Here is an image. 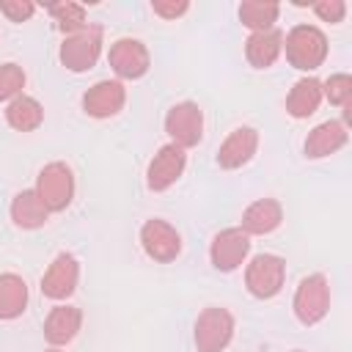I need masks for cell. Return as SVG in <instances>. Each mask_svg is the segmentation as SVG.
<instances>
[{
	"mask_svg": "<svg viewBox=\"0 0 352 352\" xmlns=\"http://www.w3.org/2000/svg\"><path fill=\"white\" fill-rule=\"evenodd\" d=\"M286 60L300 72H314L327 58V36L316 25H294L283 38Z\"/></svg>",
	"mask_w": 352,
	"mask_h": 352,
	"instance_id": "cell-1",
	"label": "cell"
},
{
	"mask_svg": "<svg viewBox=\"0 0 352 352\" xmlns=\"http://www.w3.org/2000/svg\"><path fill=\"white\" fill-rule=\"evenodd\" d=\"M33 192L47 212H63L74 198V176L66 162H50L38 170Z\"/></svg>",
	"mask_w": 352,
	"mask_h": 352,
	"instance_id": "cell-2",
	"label": "cell"
},
{
	"mask_svg": "<svg viewBox=\"0 0 352 352\" xmlns=\"http://www.w3.org/2000/svg\"><path fill=\"white\" fill-rule=\"evenodd\" d=\"M283 280H286V264L280 256H272V253L253 256L245 270V286L258 300L275 297L283 289Z\"/></svg>",
	"mask_w": 352,
	"mask_h": 352,
	"instance_id": "cell-3",
	"label": "cell"
},
{
	"mask_svg": "<svg viewBox=\"0 0 352 352\" xmlns=\"http://www.w3.org/2000/svg\"><path fill=\"white\" fill-rule=\"evenodd\" d=\"M294 316L308 327V324H316L327 316L330 311V283L324 275H308L300 280L297 292H294Z\"/></svg>",
	"mask_w": 352,
	"mask_h": 352,
	"instance_id": "cell-4",
	"label": "cell"
},
{
	"mask_svg": "<svg viewBox=\"0 0 352 352\" xmlns=\"http://www.w3.org/2000/svg\"><path fill=\"white\" fill-rule=\"evenodd\" d=\"M195 349L198 352H220L234 338V316L226 308H204L195 319Z\"/></svg>",
	"mask_w": 352,
	"mask_h": 352,
	"instance_id": "cell-5",
	"label": "cell"
},
{
	"mask_svg": "<svg viewBox=\"0 0 352 352\" xmlns=\"http://www.w3.org/2000/svg\"><path fill=\"white\" fill-rule=\"evenodd\" d=\"M99 52H102V33L99 28H82L77 33H69L60 44V63L69 69V72H88L96 60H99Z\"/></svg>",
	"mask_w": 352,
	"mask_h": 352,
	"instance_id": "cell-6",
	"label": "cell"
},
{
	"mask_svg": "<svg viewBox=\"0 0 352 352\" xmlns=\"http://www.w3.org/2000/svg\"><path fill=\"white\" fill-rule=\"evenodd\" d=\"M165 132L170 135V143L190 148L201 143L204 135V113L195 102H179L165 116Z\"/></svg>",
	"mask_w": 352,
	"mask_h": 352,
	"instance_id": "cell-7",
	"label": "cell"
},
{
	"mask_svg": "<svg viewBox=\"0 0 352 352\" xmlns=\"http://www.w3.org/2000/svg\"><path fill=\"white\" fill-rule=\"evenodd\" d=\"M184 165H187V154L182 146L176 143H165L148 162V170H146V184L148 190L154 192H162L168 190L170 184L179 182V176L184 173Z\"/></svg>",
	"mask_w": 352,
	"mask_h": 352,
	"instance_id": "cell-8",
	"label": "cell"
},
{
	"mask_svg": "<svg viewBox=\"0 0 352 352\" xmlns=\"http://www.w3.org/2000/svg\"><path fill=\"white\" fill-rule=\"evenodd\" d=\"M140 245H143V250H146L148 258L162 261V264L165 261H173L182 253V236H179V231L170 223L157 220V217H151V220L143 223V228H140Z\"/></svg>",
	"mask_w": 352,
	"mask_h": 352,
	"instance_id": "cell-9",
	"label": "cell"
},
{
	"mask_svg": "<svg viewBox=\"0 0 352 352\" xmlns=\"http://www.w3.org/2000/svg\"><path fill=\"white\" fill-rule=\"evenodd\" d=\"M248 250H250V236L242 228H223L220 234H214L209 245V258L214 270L231 272L248 258Z\"/></svg>",
	"mask_w": 352,
	"mask_h": 352,
	"instance_id": "cell-10",
	"label": "cell"
},
{
	"mask_svg": "<svg viewBox=\"0 0 352 352\" xmlns=\"http://www.w3.org/2000/svg\"><path fill=\"white\" fill-rule=\"evenodd\" d=\"M107 60H110L113 72H116L118 77H124V80H138V77H143V74L148 72V63H151L146 44L138 41V38H118V41H113Z\"/></svg>",
	"mask_w": 352,
	"mask_h": 352,
	"instance_id": "cell-11",
	"label": "cell"
},
{
	"mask_svg": "<svg viewBox=\"0 0 352 352\" xmlns=\"http://www.w3.org/2000/svg\"><path fill=\"white\" fill-rule=\"evenodd\" d=\"M77 278H80L77 258L72 253H60L55 256V261L47 267L41 278V294L50 300H66L77 289Z\"/></svg>",
	"mask_w": 352,
	"mask_h": 352,
	"instance_id": "cell-12",
	"label": "cell"
},
{
	"mask_svg": "<svg viewBox=\"0 0 352 352\" xmlns=\"http://www.w3.org/2000/svg\"><path fill=\"white\" fill-rule=\"evenodd\" d=\"M126 102V91L118 80H99L82 94V110L91 118H110Z\"/></svg>",
	"mask_w": 352,
	"mask_h": 352,
	"instance_id": "cell-13",
	"label": "cell"
},
{
	"mask_svg": "<svg viewBox=\"0 0 352 352\" xmlns=\"http://www.w3.org/2000/svg\"><path fill=\"white\" fill-rule=\"evenodd\" d=\"M256 148H258V132L253 126H236L217 148V165L223 170H236L245 162H250Z\"/></svg>",
	"mask_w": 352,
	"mask_h": 352,
	"instance_id": "cell-14",
	"label": "cell"
},
{
	"mask_svg": "<svg viewBox=\"0 0 352 352\" xmlns=\"http://www.w3.org/2000/svg\"><path fill=\"white\" fill-rule=\"evenodd\" d=\"M349 140V132L341 121H324L319 126H314L305 138V157L319 160V157H330L336 154L344 143Z\"/></svg>",
	"mask_w": 352,
	"mask_h": 352,
	"instance_id": "cell-15",
	"label": "cell"
},
{
	"mask_svg": "<svg viewBox=\"0 0 352 352\" xmlns=\"http://www.w3.org/2000/svg\"><path fill=\"white\" fill-rule=\"evenodd\" d=\"M80 324H82L80 308H74V305H55L50 311L47 322H44V338L52 346H63V344H69L77 336Z\"/></svg>",
	"mask_w": 352,
	"mask_h": 352,
	"instance_id": "cell-16",
	"label": "cell"
},
{
	"mask_svg": "<svg viewBox=\"0 0 352 352\" xmlns=\"http://www.w3.org/2000/svg\"><path fill=\"white\" fill-rule=\"evenodd\" d=\"M280 220H283L280 204H278L275 198H258V201H253V204L245 209L239 228H242L248 236H250V234H270V231H275V228L280 226Z\"/></svg>",
	"mask_w": 352,
	"mask_h": 352,
	"instance_id": "cell-17",
	"label": "cell"
},
{
	"mask_svg": "<svg viewBox=\"0 0 352 352\" xmlns=\"http://www.w3.org/2000/svg\"><path fill=\"white\" fill-rule=\"evenodd\" d=\"M280 52H283V36L275 28L272 30H261V33H250L248 41H245V58L256 69L272 66Z\"/></svg>",
	"mask_w": 352,
	"mask_h": 352,
	"instance_id": "cell-18",
	"label": "cell"
},
{
	"mask_svg": "<svg viewBox=\"0 0 352 352\" xmlns=\"http://www.w3.org/2000/svg\"><path fill=\"white\" fill-rule=\"evenodd\" d=\"M322 104V82L316 77H302L286 96V110L292 118H308Z\"/></svg>",
	"mask_w": 352,
	"mask_h": 352,
	"instance_id": "cell-19",
	"label": "cell"
},
{
	"mask_svg": "<svg viewBox=\"0 0 352 352\" xmlns=\"http://www.w3.org/2000/svg\"><path fill=\"white\" fill-rule=\"evenodd\" d=\"M50 212L44 209V204L38 201V195L33 190H22L14 195L11 201V220L14 226L25 228V231H33V228H41L47 223Z\"/></svg>",
	"mask_w": 352,
	"mask_h": 352,
	"instance_id": "cell-20",
	"label": "cell"
},
{
	"mask_svg": "<svg viewBox=\"0 0 352 352\" xmlns=\"http://www.w3.org/2000/svg\"><path fill=\"white\" fill-rule=\"evenodd\" d=\"M6 121H8V126H14L16 132H33V129H38L41 121H44V107H41L33 96L19 94L16 99L8 102V107H6Z\"/></svg>",
	"mask_w": 352,
	"mask_h": 352,
	"instance_id": "cell-21",
	"label": "cell"
},
{
	"mask_svg": "<svg viewBox=\"0 0 352 352\" xmlns=\"http://www.w3.org/2000/svg\"><path fill=\"white\" fill-rule=\"evenodd\" d=\"M25 305H28V283L14 272H3L0 275V319L22 316Z\"/></svg>",
	"mask_w": 352,
	"mask_h": 352,
	"instance_id": "cell-22",
	"label": "cell"
},
{
	"mask_svg": "<svg viewBox=\"0 0 352 352\" xmlns=\"http://www.w3.org/2000/svg\"><path fill=\"white\" fill-rule=\"evenodd\" d=\"M278 14H280V6L272 3V0H245V3H239V22L245 28H250L253 33L272 30Z\"/></svg>",
	"mask_w": 352,
	"mask_h": 352,
	"instance_id": "cell-23",
	"label": "cell"
},
{
	"mask_svg": "<svg viewBox=\"0 0 352 352\" xmlns=\"http://www.w3.org/2000/svg\"><path fill=\"white\" fill-rule=\"evenodd\" d=\"M50 14L55 16L58 28H60L66 36L85 28V8L77 6V3H58V6H50Z\"/></svg>",
	"mask_w": 352,
	"mask_h": 352,
	"instance_id": "cell-24",
	"label": "cell"
},
{
	"mask_svg": "<svg viewBox=\"0 0 352 352\" xmlns=\"http://www.w3.org/2000/svg\"><path fill=\"white\" fill-rule=\"evenodd\" d=\"M322 99L336 107H349L352 102V77L349 74H330L322 82Z\"/></svg>",
	"mask_w": 352,
	"mask_h": 352,
	"instance_id": "cell-25",
	"label": "cell"
},
{
	"mask_svg": "<svg viewBox=\"0 0 352 352\" xmlns=\"http://www.w3.org/2000/svg\"><path fill=\"white\" fill-rule=\"evenodd\" d=\"M25 88V72L16 63H3L0 66V102H11L19 96Z\"/></svg>",
	"mask_w": 352,
	"mask_h": 352,
	"instance_id": "cell-26",
	"label": "cell"
},
{
	"mask_svg": "<svg viewBox=\"0 0 352 352\" xmlns=\"http://www.w3.org/2000/svg\"><path fill=\"white\" fill-rule=\"evenodd\" d=\"M0 11L11 19V22H28L36 11V6L30 0H0Z\"/></svg>",
	"mask_w": 352,
	"mask_h": 352,
	"instance_id": "cell-27",
	"label": "cell"
},
{
	"mask_svg": "<svg viewBox=\"0 0 352 352\" xmlns=\"http://www.w3.org/2000/svg\"><path fill=\"white\" fill-rule=\"evenodd\" d=\"M311 6L316 11V16L324 19V22H341L344 14H346V3L344 0H316Z\"/></svg>",
	"mask_w": 352,
	"mask_h": 352,
	"instance_id": "cell-28",
	"label": "cell"
},
{
	"mask_svg": "<svg viewBox=\"0 0 352 352\" xmlns=\"http://www.w3.org/2000/svg\"><path fill=\"white\" fill-rule=\"evenodd\" d=\"M190 8V3H184V0H170V3H162V0H154L151 3V11L157 14V16H162V19H176V16H182L184 11Z\"/></svg>",
	"mask_w": 352,
	"mask_h": 352,
	"instance_id": "cell-29",
	"label": "cell"
},
{
	"mask_svg": "<svg viewBox=\"0 0 352 352\" xmlns=\"http://www.w3.org/2000/svg\"><path fill=\"white\" fill-rule=\"evenodd\" d=\"M44 352H63L60 346H50V349H44Z\"/></svg>",
	"mask_w": 352,
	"mask_h": 352,
	"instance_id": "cell-30",
	"label": "cell"
}]
</instances>
